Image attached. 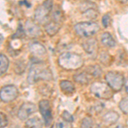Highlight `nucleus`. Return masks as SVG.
<instances>
[{
    "instance_id": "f257e3e1",
    "label": "nucleus",
    "mask_w": 128,
    "mask_h": 128,
    "mask_svg": "<svg viewBox=\"0 0 128 128\" xmlns=\"http://www.w3.org/2000/svg\"><path fill=\"white\" fill-rule=\"evenodd\" d=\"M53 75L50 69L42 62H35L32 64L28 75V81L30 84H34L41 80H52Z\"/></svg>"
},
{
    "instance_id": "f03ea898",
    "label": "nucleus",
    "mask_w": 128,
    "mask_h": 128,
    "mask_svg": "<svg viewBox=\"0 0 128 128\" xmlns=\"http://www.w3.org/2000/svg\"><path fill=\"white\" fill-rule=\"evenodd\" d=\"M60 67L65 70H79L84 66V59L81 56L73 52H64L58 58Z\"/></svg>"
},
{
    "instance_id": "7ed1b4c3",
    "label": "nucleus",
    "mask_w": 128,
    "mask_h": 128,
    "mask_svg": "<svg viewBox=\"0 0 128 128\" xmlns=\"http://www.w3.org/2000/svg\"><path fill=\"white\" fill-rule=\"evenodd\" d=\"M100 30V26L98 23L92 22H84L77 23L74 26V31L76 34L81 38H90Z\"/></svg>"
},
{
    "instance_id": "20e7f679",
    "label": "nucleus",
    "mask_w": 128,
    "mask_h": 128,
    "mask_svg": "<svg viewBox=\"0 0 128 128\" xmlns=\"http://www.w3.org/2000/svg\"><path fill=\"white\" fill-rule=\"evenodd\" d=\"M53 11V0H45L37 7L34 12V19L38 23H47L50 15Z\"/></svg>"
},
{
    "instance_id": "39448f33",
    "label": "nucleus",
    "mask_w": 128,
    "mask_h": 128,
    "mask_svg": "<svg viewBox=\"0 0 128 128\" xmlns=\"http://www.w3.org/2000/svg\"><path fill=\"white\" fill-rule=\"evenodd\" d=\"M90 92L100 99H111L113 98L114 90L108 84L104 82H94L90 86Z\"/></svg>"
},
{
    "instance_id": "423d86ee",
    "label": "nucleus",
    "mask_w": 128,
    "mask_h": 128,
    "mask_svg": "<svg viewBox=\"0 0 128 128\" xmlns=\"http://www.w3.org/2000/svg\"><path fill=\"white\" fill-rule=\"evenodd\" d=\"M105 80L114 92H120L123 86H125V77L120 72H108L105 75Z\"/></svg>"
},
{
    "instance_id": "0eeeda50",
    "label": "nucleus",
    "mask_w": 128,
    "mask_h": 128,
    "mask_svg": "<svg viewBox=\"0 0 128 128\" xmlns=\"http://www.w3.org/2000/svg\"><path fill=\"white\" fill-rule=\"evenodd\" d=\"M19 90L14 84L5 86L0 90V98L4 102H11L15 101L18 96Z\"/></svg>"
},
{
    "instance_id": "6e6552de",
    "label": "nucleus",
    "mask_w": 128,
    "mask_h": 128,
    "mask_svg": "<svg viewBox=\"0 0 128 128\" xmlns=\"http://www.w3.org/2000/svg\"><path fill=\"white\" fill-rule=\"evenodd\" d=\"M38 109L44 120L45 126H50L52 123V109L50 107V102L48 100H41L38 104Z\"/></svg>"
},
{
    "instance_id": "1a4fd4ad",
    "label": "nucleus",
    "mask_w": 128,
    "mask_h": 128,
    "mask_svg": "<svg viewBox=\"0 0 128 128\" xmlns=\"http://www.w3.org/2000/svg\"><path fill=\"white\" fill-rule=\"evenodd\" d=\"M29 50L31 55L32 56L36 62H41V59L44 58L47 55V50L44 45L40 42H32L29 44Z\"/></svg>"
},
{
    "instance_id": "9d476101",
    "label": "nucleus",
    "mask_w": 128,
    "mask_h": 128,
    "mask_svg": "<svg viewBox=\"0 0 128 128\" xmlns=\"http://www.w3.org/2000/svg\"><path fill=\"white\" fill-rule=\"evenodd\" d=\"M37 111V106L32 102H24L18 111L17 116L20 120H28L32 114Z\"/></svg>"
},
{
    "instance_id": "9b49d317",
    "label": "nucleus",
    "mask_w": 128,
    "mask_h": 128,
    "mask_svg": "<svg viewBox=\"0 0 128 128\" xmlns=\"http://www.w3.org/2000/svg\"><path fill=\"white\" fill-rule=\"evenodd\" d=\"M25 32L31 38H38L42 35L40 26L32 20H28L25 24Z\"/></svg>"
},
{
    "instance_id": "f8f14e48",
    "label": "nucleus",
    "mask_w": 128,
    "mask_h": 128,
    "mask_svg": "<svg viewBox=\"0 0 128 128\" xmlns=\"http://www.w3.org/2000/svg\"><path fill=\"white\" fill-rule=\"evenodd\" d=\"M83 49L84 50L86 53L90 56H95L98 53V44L96 40L92 38V40H89L86 42L83 43L82 44Z\"/></svg>"
},
{
    "instance_id": "ddd939ff",
    "label": "nucleus",
    "mask_w": 128,
    "mask_h": 128,
    "mask_svg": "<svg viewBox=\"0 0 128 128\" xmlns=\"http://www.w3.org/2000/svg\"><path fill=\"white\" fill-rule=\"evenodd\" d=\"M61 26H62V24L50 20V22H47L46 24H44V30L49 36L52 37L59 32Z\"/></svg>"
},
{
    "instance_id": "4468645a",
    "label": "nucleus",
    "mask_w": 128,
    "mask_h": 128,
    "mask_svg": "<svg viewBox=\"0 0 128 128\" xmlns=\"http://www.w3.org/2000/svg\"><path fill=\"white\" fill-rule=\"evenodd\" d=\"M120 119V115L118 114V113L114 112V111H110L108 112L107 114H105L102 117V120L105 125L111 126L114 125Z\"/></svg>"
},
{
    "instance_id": "2eb2a0df",
    "label": "nucleus",
    "mask_w": 128,
    "mask_h": 128,
    "mask_svg": "<svg viewBox=\"0 0 128 128\" xmlns=\"http://www.w3.org/2000/svg\"><path fill=\"white\" fill-rule=\"evenodd\" d=\"M101 41L102 44L108 48H114L116 46V41L109 32H104L101 36Z\"/></svg>"
},
{
    "instance_id": "dca6fc26",
    "label": "nucleus",
    "mask_w": 128,
    "mask_h": 128,
    "mask_svg": "<svg viewBox=\"0 0 128 128\" xmlns=\"http://www.w3.org/2000/svg\"><path fill=\"white\" fill-rule=\"evenodd\" d=\"M90 78H92V76L89 74L87 72L84 71L82 73H78L74 74V79L77 83L81 84H87L90 80Z\"/></svg>"
},
{
    "instance_id": "f3484780",
    "label": "nucleus",
    "mask_w": 128,
    "mask_h": 128,
    "mask_svg": "<svg viewBox=\"0 0 128 128\" xmlns=\"http://www.w3.org/2000/svg\"><path fill=\"white\" fill-rule=\"evenodd\" d=\"M60 87L65 94H73L75 92V86L69 80H62L60 82Z\"/></svg>"
},
{
    "instance_id": "a211bd4d",
    "label": "nucleus",
    "mask_w": 128,
    "mask_h": 128,
    "mask_svg": "<svg viewBox=\"0 0 128 128\" xmlns=\"http://www.w3.org/2000/svg\"><path fill=\"white\" fill-rule=\"evenodd\" d=\"M44 127V122L38 117H34V118L28 119L26 122V128H43Z\"/></svg>"
},
{
    "instance_id": "6ab92c4d",
    "label": "nucleus",
    "mask_w": 128,
    "mask_h": 128,
    "mask_svg": "<svg viewBox=\"0 0 128 128\" xmlns=\"http://www.w3.org/2000/svg\"><path fill=\"white\" fill-rule=\"evenodd\" d=\"M51 20L56 22H58L60 24H62L64 20V14L62 10L57 6L55 7V9L53 10L52 13H51Z\"/></svg>"
},
{
    "instance_id": "aec40b11",
    "label": "nucleus",
    "mask_w": 128,
    "mask_h": 128,
    "mask_svg": "<svg viewBox=\"0 0 128 128\" xmlns=\"http://www.w3.org/2000/svg\"><path fill=\"white\" fill-rule=\"evenodd\" d=\"M10 66V61L8 57L5 55L1 54L0 55V74L1 75L4 74L7 72Z\"/></svg>"
},
{
    "instance_id": "412c9836",
    "label": "nucleus",
    "mask_w": 128,
    "mask_h": 128,
    "mask_svg": "<svg viewBox=\"0 0 128 128\" xmlns=\"http://www.w3.org/2000/svg\"><path fill=\"white\" fill-rule=\"evenodd\" d=\"M86 71L87 72L92 78L100 77L101 74H102V69H101V68L98 65L90 66V67H88L87 68H86Z\"/></svg>"
},
{
    "instance_id": "4be33fe9",
    "label": "nucleus",
    "mask_w": 128,
    "mask_h": 128,
    "mask_svg": "<svg viewBox=\"0 0 128 128\" xmlns=\"http://www.w3.org/2000/svg\"><path fill=\"white\" fill-rule=\"evenodd\" d=\"M94 127V121L90 117H86L83 119L81 122V128H93Z\"/></svg>"
},
{
    "instance_id": "5701e85b",
    "label": "nucleus",
    "mask_w": 128,
    "mask_h": 128,
    "mask_svg": "<svg viewBox=\"0 0 128 128\" xmlns=\"http://www.w3.org/2000/svg\"><path fill=\"white\" fill-rule=\"evenodd\" d=\"M119 107L124 114H128V98H123L122 100L120 102Z\"/></svg>"
},
{
    "instance_id": "b1692460",
    "label": "nucleus",
    "mask_w": 128,
    "mask_h": 128,
    "mask_svg": "<svg viewBox=\"0 0 128 128\" xmlns=\"http://www.w3.org/2000/svg\"><path fill=\"white\" fill-rule=\"evenodd\" d=\"M8 124H9V121H8L6 114L1 112L0 113V128H5L8 126Z\"/></svg>"
},
{
    "instance_id": "393cba45",
    "label": "nucleus",
    "mask_w": 128,
    "mask_h": 128,
    "mask_svg": "<svg viewBox=\"0 0 128 128\" xmlns=\"http://www.w3.org/2000/svg\"><path fill=\"white\" fill-rule=\"evenodd\" d=\"M84 15H86V17L92 20V19H96V17H98V13L93 9H89L87 11H86Z\"/></svg>"
},
{
    "instance_id": "a878e982",
    "label": "nucleus",
    "mask_w": 128,
    "mask_h": 128,
    "mask_svg": "<svg viewBox=\"0 0 128 128\" xmlns=\"http://www.w3.org/2000/svg\"><path fill=\"white\" fill-rule=\"evenodd\" d=\"M62 118L63 120L67 121V122H68V123H71L74 121L73 115H72L69 112H68V111H64L62 113Z\"/></svg>"
},
{
    "instance_id": "bb28decb",
    "label": "nucleus",
    "mask_w": 128,
    "mask_h": 128,
    "mask_svg": "<svg viewBox=\"0 0 128 128\" xmlns=\"http://www.w3.org/2000/svg\"><path fill=\"white\" fill-rule=\"evenodd\" d=\"M102 23L104 25V26L105 28H108L109 25L111 23V17H110V15L109 14H106L102 19Z\"/></svg>"
},
{
    "instance_id": "cd10ccee",
    "label": "nucleus",
    "mask_w": 128,
    "mask_h": 128,
    "mask_svg": "<svg viewBox=\"0 0 128 128\" xmlns=\"http://www.w3.org/2000/svg\"><path fill=\"white\" fill-rule=\"evenodd\" d=\"M56 128H71V126H70V123L63 120L56 123Z\"/></svg>"
},
{
    "instance_id": "c85d7f7f",
    "label": "nucleus",
    "mask_w": 128,
    "mask_h": 128,
    "mask_svg": "<svg viewBox=\"0 0 128 128\" xmlns=\"http://www.w3.org/2000/svg\"><path fill=\"white\" fill-rule=\"evenodd\" d=\"M125 90L126 92L128 94V80H126V81L125 82Z\"/></svg>"
},
{
    "instance_id": "c756f323",
    "label": "nucleus",
    "mask_w": 128,
    "mask_h": 128,
    "mask_svg": "<svg viewBox=\"0 0 128 128\" xmlns=\"http://www.w3.org/2000/svg\"><path fill=\"white\" fill-rule=\"evenodd\" d=\"M118 1L121 4H126L128 2V0H118Z\"/></svg>"
},
{
    "instance_id": "7c9ffc66",
    "label": "nucleus",
    "mask_w": 128,
    "mask_h": 128,
    "mask_svg": "<svg viewBox=\"0 0 128 128\" xmlns=\"http://www.w3.org/2000/svg\"><path fill=\"white\" fill-rule=\"evenodd\" d=\"M115 128H124V127L121 126H117V127H115Z\"/></svg>"
}]
</instances>
